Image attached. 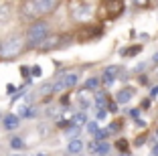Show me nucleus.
I'll return each mask as SVG.
<instances>
[{"mask_svg":"<svg viewBox=\"0 0 158 156\" xmlns=\"http://www.w3.org/2000/svg\"><path fill=\"white\" fill-rule=\"evenodd\" d=\"M120 122H112V124H110V128H107V132H120Z\"/></svg>","mask_w":158,"mask_h":156,"instance_id":"obj_23","label":"nucleus"},{"mask_svg":"<svg viewBox=\"0 0 158 156\" xmlns=\"http://www.w3.org/2000/svg\"><path fill=\"white\" fill-rule=\"evenodd\" d=\"M98 87H99L98 77H89L87 81H85V89H87V91H98Z\"/></svg>","mask_w":158,"mask_h":156,"instance_id":"obj_12","label":"nucleus"},{"mask_svg":"<svg viewBox=\"0 0 158 156\" xmlns=\"http://www.w3.org/2000/svg\"><path fill=\"white\" fill-rule=\"evenodd\" d=\"M106 118V110H98L95 112V122H98V120H103Z\"/></svg>","mask_w":158,"mask_h":156,"instance_id":"obj_26","label":"nucleus"},{"mask_svg":"<svg viewBox=\"0 0 158 156\" xmlns=\"http://www.w3.org/2000/svg\"><path fill=\"white\" fill-rule=\"evenodd\" d=\"M106 136H107V130H99V132L93 136V140H95V142H103V138H106Z\"/></svg>","mask_w":158,"mask_h":156,"instance_id":"obj_20","label":"nucleus"},{"mask_svg":"<svg viewBox=\"0 0 158 156\" xmlns=\"http://www.w3.org/2000/svg\"><path fill=\"white\" fill-rule=\"evenodd\" d=\"M10 148H12V150H23V148H24V142H23V138L14 136L12 140H10Z\"/></svg>","mask_w":158,"mask_h":156,"instance_id":"obj_14","label":"nucleus"},{"mask_svg":"<svg viewBox=\"0 0 158 156\" xmlns=\"http://www.w3.org/2000/svg\"><path fill=\"white\" fill-rule=\"evenodd\" d=\"M136 126H138V128H142V126H146V122H144V120H136Z\"/></svg>","mask_w":158,"mask_h":156,"instance_id":"obj_30","label":"nucleus"},{"mask_svg":"<svg viewBox=\"0 0 158 156\" xmlns=\"http://www.w3.org/2000/svg\"><path fill=\"white\" fill-rule=\"evenodd\" d=\"M31 73H33V77H41V75H43V71H41V67H39V65H33Z\"/></svg>","mask_w":158,"mask_h":156,"instance_id":"obj_24","label":"nucleus"},{"mask_svg":"<svg viewBox=\"0 0 158 156\" xmlns=\"http://www.w3.org/2000/svg\"><path fill=\"white\" fill-rule=\"evenodd\" d=\"M67 150H69L71 154H79V152L83 150V140H81V138L69 140V144H67Z\"/></svg>","mask_w":158,"mask_h":156,"instance_id":"obj_10","label":"nucleus"},{"mask_svg":"<svg viewBox=\"0 0 158 156\" xmlns=\"http://www.w3.org/2000/svg\"><path fill=\"white\" fill-rule=\"evenodd\" d=\"M107 152H110V144L102 142V144H98V148H95V150H93V154H95V156H106Z\"/></svg>","mask_w":158,"mask_h":156,"instance_id":"obj_13","label":"nucleus"},{"mask_svg":"<svg viewBox=\"0 0 158 156\" xmlns=\"http://www.w3.org/2000/svg\"><path fill=\"white\" fill-rule=\"evenodd\" d=\"M79 106H81V112H85L89 108V99L85 95H79Z\"/></svg>","mask_w":158,"mask_h":156,"instance_id":"obj_19","label":"nucleus"},{"mask_svg":"<svg viewBox=\"0 0 158 156\" xmlns=\"http://www.w3.org/2000/svg\"><path fill=\"white\" fill-rule=\"evenodd\" d=\"M31 8H33L35 14H47V12H51L53 8L57 6L55 0H35V2H31Z\"/></svg>","mask_w":158,"mask_h":156,"instance_id":"obj_3","label":"nucleus"},{"mask_svg":"<svg viewBox=\"0 0 158 156\" xmlns=\"http://www.w3.org/2000/svg\"><path fill=\"white\" fill-rule=\"evenodd\" d=\"M61 43V35H51V37H47L45 41H43L41 49L43 51H51V49H57Z\"/></svg>","mask_w":158,"mask_h":156,"instance_id":"obj_7","label":"nucleus"},{"mask_svg":"<svg viewBox=\"0 0 158 156\" xmlns=\"http://www.w3.org/2000/svg\"><path fill=\"white\" fill-rule=\"evenodd\" d=\"M120 71H122L120 65H112V67H107L106 71H103V83H106V85H114V81H116V77H118Z\"/></svg>","mask_w":158,"mask_h":156,"instance_id":"obj_5","label":"nucleus"},{"mask_svg":"<svg viewBox=\"0 0 158 156\" xmlns=\"http://www.w3.org/2000/svg\"><path fill=\"white\" fill-rule=\"evenodd\" d=\"M2 124H4L6 130H14V128H19L20 118H19V116H14V114H8V116H4V118H2Z\"/></svg>","mask_w":158,"mask_h":156,"instance_id":"obj_8","label":"nucleus"},{"mask_svg":"<svg viewBox=\"0 0 158 156\" xmlns=\"http://www.w3.org/2000/svg\"><path fill=\"white\" fill-rule=\"evenodd\" d=\"M140 51H142V45H136V47H130V49H124V51H122V55L134 57V55H138Z\"/></svg>","mask_w":158,"mask_h":156,"instance_id":"obj_15","label":"nucleus"},{"mask_svg":"<svg viewBox=\"0 0 158 156\" xmlns=\"http://www.w3.org/2000/svg\"><path fill=\"white\" fill-rule=\"evenodd\" d=\"M152 156H158V144H154V146H152Z\"/></svg>","mask_w":158,"mask_h":156,"instance_id":"obj_31","label":"nucleus"},{"mask_svg":"<svg viewBox=\"0 0 158 156\" xmlns=\"http://www.w3.org/2000/svg\"><path fill=\"white\" fill-rule=\"evenodd\" d=\"M49 37V24L45 20H37L28 27V47L35 49V47H41L43 41Z\"/></svg>","mask_w":158,"mask_h":156,"instance_id":"obj_1","label":"nucleus"},{"mask_svg":"<svg viewBox=\"0 0 158 156\" xmlns=\"http://www.w3.org/2000/svg\"><path fill=\"white\" fill-rule=\"evenodd\" d=\"M156 138H158V130H156Z\"/></svg>","mask_w":158,"mask_h":156,"instance_id":"obj_36","label":"nucleus"},{"mask_svg":"<svg viewBox=\"0 0 158 156\" xmlns=\"http://www.w3.org/2000/svg\"><path fill=\"white\" fill-rule=\"evenodd\" d=\"M87 132H89V134H93V136L99 132V124L95 122V120H93V122H87Z\"/></svg>","mask_w":158,"mask_h":156,"instance_id":"obj_17","label":"nucleus"},{"mask_svg":"<svg viewBox=\"0 0 158 156\" xmlns=\"http://www.w3.org/2000/svg\"><path fill=\"white\" fill-rule=\"evenodd\" d=\"M152 63H154V65H158V53H154V57H152Z\"/></svg>","mask_w":158,"mask_h":156,"instance_id":"obj_32","label":"nucleus"},{"mask_svg":"<svg viewBox=\"0 0 158 156\" xmlns=\"http://www.w3.org/2000/svg\"><path fill=\"white\" fill-rule=\"evenodd\" d=\"M23 37H19V35H14V37H10L6 43H2V57H14L19 55L20 51H23Z\"/></svg>","mask_w":158,"mask_h":156,"instance_id":"obj_2","label":"nucleus"},{"mask_svg":"<svg viewBox=\"0 0 158 156\" xmlns=\"http://www.w3.org/2000/svg\"><path fill=\"white\" fill-rule=\"evenodd\" d=\"M6 91H8L10 95H14V91H16V87H14V85H6Z\"/></svg>","mask_w":158,"mask_h":156,"instance_id":"obj_28","label":"nucleus"},{"mask_svg":"<svg viewBox=\"0 0 158 156\" xmlns=\"http://www.w3.org/2000/svg\"><path fill=\"white\" fill-rule=\"evenodd\" d=\"M10 19V10L6 6H0V23H6Z\"/></svg>","mask_w":158,"mask_h":156,"instance_id":"obj_18","label":"nucleus"},{"mask_svg":"<svg viewBox=\"0 0 158 156\" xmlns=\"http://www.w3.org/2000/svg\"><path fill=\"white\" fill-rule=\"evenodd\" d=\"M136 95V89L134 87H124L118 91L116 95V103H128V101H132V97Z\"/></svg>","mask_w":158,"mask_h":156,"instance_id":"obj_6","label":"nucleus"},{"mask_svg":"<svg viewBox=\"0 0 158 156\" xmlns=\"http://www.w3.org/2000/svg\"><path fill=\"white\" fill-rule=\"evenodd\" d=\"M73 126H83V124H87V116H85V112H79V114H75L73 116Z\"/></svg>","mask_w":158,"mask_h":156,"instance_id":"obj_11","label":"nucleus"},{"mask_svg":"<svg viewBox=\"0 0 158 156\" xmlns=\"http://www.w3.org/2000/svg\"><path fill=\"white\" fill-rule=\"evenodd\" d=\"M79 132H81V128H79V126H71V128L67 130V136H69V140L79 138Z\"/></svg>","mask_w":158,"mask_h":156,"instance_id":"obj_16","label":"nucleus"},{"mask_svg":"<svg viewBox=\"0 0 158 156\" xmlns=\"http://www.w3.org/2000/svg\"><path fill=\"white\" fill-rule=\"evenodd\" d=\"M120 156H130V154H128V152H126V154H120Z\"/></svg>","mask_w":158,"mask_h":156,"instance_id":"obj_34","label":"nucleus"},{"mask_svg":"<svg viewBox=\"0 0 158 156\" xmlns=\"http://www.w3.org/2000/svg\"><path fill=\"white\" fill-rule=\"evenodd\" d=\"M148 108H150V99H144L142 103H140V112H142V110H148Z\"/></svg>","mask_w":158,"mask_h":156,"instance_id":"obj_27","label":"nucleus"},{"mask_svg":"<svg viewBox=\"0 0 158 156\" xmlns=\"http://www.w3.org/2000/svg\"><path fill=\"white\" fill-rule=\"evenodd\" d=\"M107 112H112V114H116V112H118V103H116V101H107Z\"/></svg>","mask_w":158,"mask_h":156,"instance_id":"obj_22","label":"nucleus"},{"mask_svg":"<svg viewBox=\"0 0 158 156\" xmlns=\"http://www.w3.org/2000/svg\"><path fill=\"white\" fill-rule=\"evenodd\" d=\"M12 156H20V154H12Z\"/></svg>","mask_w":158,"mask_h":156,"instance_id":"obj_37","label":"nucleus"},{"mask_svg":"<svg viewBox=\"0 0 158 156\" xmlns=\"http://www.w3.org/2000/svg\"><path fill=\"white\" fill-rule=\"evenodd\" d=\"M19 118H28V108H27V106H20V110H19Z\"/></svg>","mask_w":158,"mask_h":156,"instance_id":"obj_25","label":"nucleus"},{"mask_svg":"<svg viewBox=\"0 0 158 156\" xmlns=\"http://www.w3.org/2000/svg\"><path fill=\"white\" fill-rule=\"evenodd\" d=\"M73 16H75V20H87V19L93 16V10H91L89 4H79L77 8L73 10Z\"/></svg>","mask_w":158,"mask_h":156,"instance_id":"obj_4","label":"nucleus"},{"mask_svg":"<svg viewBox=\"0 0 158 156\" xmlns=\"http://www.w3.org/2000/svg\"><path fill=\"white\" fill-rule=\"evenodd\" d=\"M37 156H47V154H37Z\"/></svg>","mask_w":158,"mask_h":156,"instance_id":"obj_35","label":"nucleus"},{"mask_svg":"<svg viewBox=\"0 0 158 156\" xmlns=\"http://www.w3.org/2000/svg\"><path fill=\"white\" fill-rule=\"evenodd\" d=\"M130 116H132V118H138V116H140V108H138V110H132Z\"/></svg>","mask_w":158,"mask_h":156,"instance_id":"obj_29","label":"nucleus"},{"mask_svg":"<svg viewBox=\"0 0 158 156\" xmlns=\"http://www.w3.org/2000/svg\"><path fill=\"white\" fill-rule=\"evenodd\" d=\"M0 55H2V43H0Z\"/></svg>","mask_w":158,"mask_h":156,"instance_id":"obj_33","label":"nucleus"},{"mask_svg":"<svg viewBox=\"0 0 158 156\" xmlns=\"http://www.w3.org/2000/svg\"><path fill=\"white\" fill-rule=\"evenodd\" d=\"M116 148H120L122 154H126V152H128V142H126V140H120V142H116Z\"/></svg>","mask_w":158,"mask_h":156,"instance_id":"obj_21","label":"nucleus"},{"mask_svg":"<svg viewBox=\"0 0 158 156\" xmlns=\"http://www.w3.org/2000/svg\"><path fill=\"white\" fill-rule=\"evenodd\" d=\"M79 81V75L77 73H67L61 77V83H63V89H69V87H75V83Z\"/></svg>","mask_w":158,"mask_h":156,"instance_id":"obj_9","label":"nucleus"}]
</instances>
